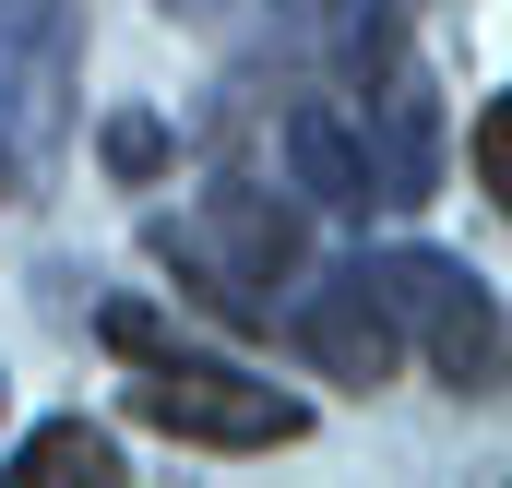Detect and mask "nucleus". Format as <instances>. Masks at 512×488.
I'll use <instances>...</instances> for the list:
<instances>
[{
	"instance_id": "0eeeda50",
	"label": "nucleus",
	"mask_w": 512,
	"mask_h": 488,
	"mask_svg": "<svg viewBox=\"0 0 512 488\" xmlns=\"http://www.w3.org/2000/svg\"><path fill=\"white\" fill-rule=\"evenodd\" d=\"M286 167H298V191L334 203V215H370V203H382V191H370V155H358V120H346L334 96H298V108H286Z\"/></svg>"
},
{
	"instance_id": "1a4fd4ad",
	"label": "nucleus",
	"mask_w": 512,
	"mask_h": 488,
	"mask_svg": "<svg viewBox=\"0 0 512 488\" xmlns=\"http://www.w3.org/2000/svg\"><path fill=\"white\" fill-rule=\"evenodd\" d=\"M96 155H108V179H131V191H143V179H155L179 143H167V120H155V108H120V120L96 131Z\"/></svg>"
},
{
	"instance_id": "423d86ee",
	"label": "nucleus",
	"mask_w": 512,
	"mask_h": 488,
	"mask_svg": "<svg viewBox=\"0 0 512 488\" xmlns=\"http://www.w3.org/2000/svg\"><path fill=\"white\" fill-rule=\"evenodd\" d=\"M286 334H298V358L322 369V381H358V393H382L393 358H405V334H393L382 286L346 262V274H322L310 298H286Z\"/></svg>"
},
{
	"instance_id": "9b49d317",
	"label": "nucleus",
	"mask_w": 512,
	"mask_h": 488,
	"mask_svg": "<svg viewBox=\"0 0 512 488\" xmlns=\"http://www.w3.org/2000/svg\"><path fill=\"white\" fill-rule=\"evenodd\" d=\"M0 417H12V369H0Z\"/></svg>"
},
{
	"instance_id": "39448f33",
	"label": "nucleus",
	"mask_w": 512,
	"mask_h": 488,
	"mask_svg": "<svg viewBox=\"0 0 512 488\" xmlns=\"http://www.w3.org/2000/svg\"><path fill=\"white\" fill-rule=\"evenodd\" d=\"M358 274L382 286L393 334H417L453 393H501V298H489V274H465V262H441V250H382V262H358Z\"/></svg>"
},
{
	"instance_id": "6e6552de",
	"label": "nucleus",
	"mask_w": 512,
	"mask_h": 488,
	"mask_svg": "<svg viewBox=\"0 0 512 488\" xmlns=\"http://www.w3.org/2000/svg\"><path fill=\"white\" fill-rule=\"evenodd\" d=\"M120 477V441L96 429V417H48V429H24V453H12V488H96Z\"/></svg>"
},
{
	"instance_id": "7ed1b4c3",
	"label": "nucleus",
	"mask_w": 512,
	"mask_h": 488,
	"mask_svg": "<svg viewBox=\"0 0 512 488\" xmlns=\"http://www.w3.org/2000/svg\"><path fill=\"white\" fill-rule=\"evenodd\" d=\"M346 60H358L346 120H358V155H370V191L405 215V203L441 191V84H429V60H417L393 24H358Z\"/></svg>"
},
{
	"instance_id": "f8f14e48",
	"label": "nucleus",
	"mask_w": 512,
	"mask_h": 488,
	"mask_svg": "<svg viewBox=\"0 0 512 488\" xmlns=\"http://www.w3.org/2000/svg\"><path fill=\"white\" fill-rule=\"evenodd\" d=\"M167 12H203V0H167Z\"/></svg>"
},
{
	"instance_id": "f257e3e1",
	"label": "nucleus",
	"mask_w": 512,
	"mask_h": 488,
	"mask_svg": "<svg viewBox=\"0 0 512 488\" xmlns=\"http://www.w3.org/2000/svg\"><path fill=\"white\" fill-rule=\"evenodd\" d=\"M143 239H155V262H167L215 322H274V310H286V274L310 262L298 203H274V191H251V179H215L203 203L155 215Z\"/></svg>"
},
{
	"instance_id": "20e7f679",
	"label": "nucleus",
	"mask_w": 512,
	"mask_h": 488,
	"mask_svg": "<svg viewBox=\"0 0 512 488\" xmlns=\"http://www.w3.org/2000/svg\"><path fill=\"white\" fill-rule=\"evenodd\" d=\"M131 417L167 429V441H191V453H286V441L310 429L298 393H274V381H251V369H215V358H179V346L143 358Z\"/></svg>"
},
{
	"instance_id": "f03ea898",
	"label": "nucleus",
	"mask_w": 512,
	"mask_h": 488,
	"mask_svg": "<svg viewBox=\"0 0 512 488\" xmlns=\"http://www.w3.org/2000/svg\"><path fill=\"white\" fill-rule=\"evenodd\" d=\"M72 84H84V0H0V203L48 179Z\"/></svg>"
},
{
	"instance_id": "9d476101",
	"label": "nucleus",
	"mask_w": 512,
	"mask_h": 488,
	"mask_svg": "<svg viewBox=\"0 0 512 488\" xmlns=\"http://www.w3.org/2000/svg\"><path fill=\"white\" fill-rule=\"evenodd\" d=\"M501 131H512L501 108H477V191H489V203H501Z\"/></svg>"
}]
</instances>
